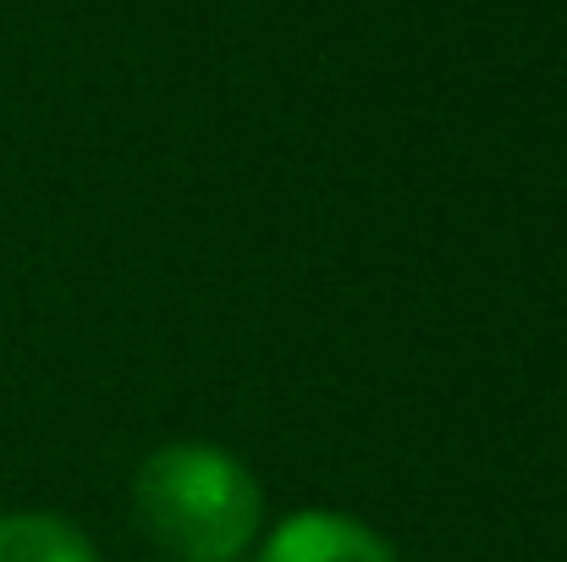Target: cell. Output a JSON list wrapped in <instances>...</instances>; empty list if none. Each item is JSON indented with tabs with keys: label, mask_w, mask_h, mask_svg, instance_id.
Listing matches in <instances>:
<instances>
[{
	"label": "cell",
	"mask_w": 567,
	"mask_h": 562,
	"mask_svg": "<svg viewBox=\"0 0 567 562\" xmlns=\"http://www.w3.org/2000/svg\"><path fill=\"white\" fill-rule=\"evenodd\" d=\"M133 513L172 562H243L265 535V491L231 452L166 441L133 474Z\"/></svg>",
	"instance_id": "obj_1"
},
{
	"label": "cell",
	"mask_w": 567,
	"mask_h": 562,
	"mask_svg": "<svg viewBox=\"0 0 567 562\" xmlns=\"http://www.w3.org/2000/svg\"><path fill=\"white\" fill-rule=\"evenodd\" d=\"M254 562H402V558L364 519L337 513V508H303V513H287L270 535H259Z\"/></svg>",
	"instance_id": "obj_2"
},
{
	"label": "cell",
	"mask_w": 567,
	"mask_h": 562,
	"mask_svg": "<svg viewBox=\"0 0 567 562\" xmlns=\"http://www.w3.org/2000/svg\"><path fill=\"white\" fill-rule=\"evenodd\" d=\"M0 562H100L89 535L61 513H0Z\"/></svg>",
	"instance_id": "obj_3"
}]
</instances>
